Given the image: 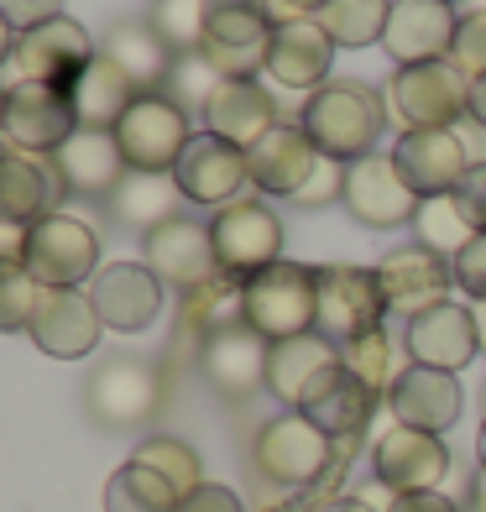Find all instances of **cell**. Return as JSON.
<instances>
[{"label": "cell", "mask_w": 486, "mask_h": 512, "mask_svg": "<svg viewBox=\"0 0 486 512\" xmlns=\"http://www.w3.org/2000/svg\"><path fill=\"white\" fill-rule=\"evenodd\" d=\"M131 460H136V465H152V471L168 481L178 497H194L199 486H204V465H199V455L183 445V439H173V434H152V439H142V445L131 450Z\"/></svg>", "instance_id": "f35d334b"}, {"label": "cell", "mask_w": 486, "mask_h": 512, "mask_svg": "<svg viewBox=\"0 0 486 512\" xmlns=\"http://www.w3.org/2000/svg\"><path fill=\"white\" fill-rule=\"evenodd\" d=\"M272 126H277V100L257 79H225L215 89L210 110H204V131L220 136V142H230V147H241V152L251 142H262Z\"/></svg>", "instance_id": "f546056e"}, {"label": "cell", "mask_w": 486, "mask_h": 512, "mask_svg": "<svg viewBox=\"0 0 486 512\" xmlns=\"http://www.w3.org/2000/svg\"><path fill=\"white\" fill-rule=\"evenodd\" d=\"M142 256H147V267L157 272V283L178 288V293H194V288L210 283V277H220L210 225L183 220V215L168 220V225H157L152 236L142 241Z\"/></svg>", "instance_id": "ac0fdd59"}, {"label": "cell", "mask_w": 486, "mask_h": 512, "mask_svg": "<svg viewBox=\"0 0 486 512\" xmlns=\"http://www.w3.org/2000/svg\"><path fill=\"white\" fill-rule=\"evenodd\" d=\"M178 512H246V507H241V497L230 492V486L204 481L194 497H183V502H178Z\"/></svg>", "instance_id": "c3c4849f"}, {"label": "cell", "mask_w": 486, "mask_h": 512, "mask_svg": "<svg viewBox=\"0 0 486 512\" xmlns=\"http://www.w3.org/2000/svg\"><path fill=\"white\" fill-rule=\"evenodd\" d=\"M173 183L189 204H204V209H225L236 204L241 189H251V173H246V152L220 142L210 131H194L189 147H183L178 168H173Z\"/></svg>", "instance_id": "2e32d148"}, {"label": "cell", "mask_w": 486, "mask_h": 512, "mask_svg": "<svg viewBox=\"0 0 486 512\" xmlns=\"http://www.w3.org/2000/svg\"><path fill=\"white\" fill-rule=\"evenodd\" d=\"M319 147L309 142L304 126H288L277 121L262 142L246 147V173H251V189H262L267 199H298V189L309 183V173L319 168Z\"/></svg>", "instance_id": "7402d4cb"}, {"label": "cell", "mask_w": 486, "mask_h": 512, "mask_svg": "<svg viewBox=\"0 0 486 512\" xmlns=\"http://www.w3.org/2000/svg\"><path fill=\"white\" fill-rule=\"evenodd\" d=\"M455 199L466 204V215L476 220V230H486V162H471V173L460 178Z\"/></svg>", "instance_id": "681fc988"}, {"label": "cell", "mask_w": 486, "mask_h": 512, "mask_svg": "<svg viewBox=\"0 0 486 512\" xmlns=\"http://www.w3.org/2000/svg\"><path fill=\"white\" fill-rule=\"evenodd\" d=\"M335 361H340V345H330L319 330L293 335V340H277L272 356H267V392H272L277 403L298 408V403H304V392H309Z\"/></svg>", "instance_id": "4dcf8cb0"}, {"label": "cell", "mask_w": 486, "mask_h": 512, "mask_svg": "<svg viewBox=\"0 0 486 512\" xmlns=\"http://www.w3.org/2000/svg\"><path fill=\"white\" fill-rule=\"evenodd\" d=\"M319 319V277L304 262H272L246 283V324L262 340H293L309 335Z\"/></svg>", "instance_id": "277c9868"}, {"label": "cell", "mask_w": 486, "mask_h": 512, "mask_svg": "<svg viewBox=\"0 0 486 512\" xmlns=\"http://www.w3.org/2000/svg\"><path fill=\"white\" fill-rule=\"evenodd\" d=\"M481 403H486V398H481Z\"/></svg>", "instance_id": "6125c7cd"}, {"label": "cell", "mask_w": 486, "mask_h": 512, "mask_svg": "<svg viewBox=\"0 0 486 512\" xmlns=\"http://www.w3.org/2000/svg\"><path fill=\"white\" fill-rule=\"evenodd\" d=\"M372 471H377V486L392 492V497L439 492V481L450 476V445L439 434L392 424V429L377 434V445H372Z\"/></svg>", "instance_id": "4fadbf2b"}, {"label": "cell", "mask_w": 486, "mask_h": 512, "mask_svg": "<svg viewBox=\"0 0 486 512\" xmlns=\"http://www.w3.org/2000/svg\"><path fill=\"white\" fill-rule=\"evenodd\" d=\"M298 126L309 131V142L324 157H340V162H356L366 152H377L382 142V126H387V100L377 95L372 84H356V79H335L314 89L298 110Z\"/></svg>", "instance_id": "6da1fadb"}, {"label": "cell", "mask_w": 486, "mask_h": 512, "mask_svg": "<svg viewBox=\"0 0 486 512\" xmlns=\"http://www.w3.org/2000/svg\"><path fill=\"white\" fill-rule=\"evenodd\" d=\"M314 277H319V319H314V330L330 345H351L361 335L382 330L387 298H382V283H377V267L330 262V267H314Z\"/></svg>", "instance_id": "8992f818"}, {"label": "cell", "mask_w": 486, "mask_h": 512, "mask_svg": "<svg viewBox=\"0 0 486 512\" xmlns=\"http://www.w3.org/2000/svg\"><path fill=\"white\" fill-rule=\"evenodd\" d=\"M345 194V162L340 157H319V168L309 173V183L298 189V209H324V204H335Z\"/></svg>", "instance_id": "f6af8a7d"}, {"label": "cell", "mask_w": 486, "mask_h": 512, "mask_svg": "<svg viewBox=\"0 0 486 512\" xmlns=\"http://www.w3.org/2000/svg\"><path fill=\"white\" fill-rule=\"evenodd\" d=\"M377 392L356 382L351 371H345V361H335L324 377L304 392V403H298L293 413H304L309 424H319L324 434L335 439V445H361L366 439V424H372V413H377Z\"/></svg>", "instance_id": "44dd1931"}, {"label": "cell", "mask_w": 486, "mask_h": 512, "mask_svg": "<svg viewBox=\"0 0 486 512\" xmlns=\"http://www.w3.org/2000/svg\"><path fill=\"white\" fill-rule=\"evenodd\" d=\"M0 16L16 27V37L21 32H32V27H42V21H58L63 16V0H0Z\"/></svg>", "instance_id": "7dc6e473"}, {"label": "cell", "mask_w": 486, "mask_h": 512, "mask_svg": "<svg viewBox=\"0 0 486 512\" xmlns=\"http://www.w3.org/2000/svg\"><path fill=\"white\" fill-rule=\"evenodd\" d=\"M0 136H6V84H0Z\"/></svg>", "instance_id": "91938a15"}, {"label": "cell", "mask_w": 486, "mask_h": 512, "mask_svg": "<svg viewBox=\"0 0 486 512\" xmlns=\"http://www.w3.org/2000/svg\"><path fill=\"white\" fill-rule=\"evenodd\" d=\"M63 178L53 173L48 157L37 152H16V147H0V220L11 225H37L58 215V199H63Z\"/></svg>", "instance_id": "484cf974"}, {"label": "cell", "mask_w": 486, "mask_h": 512, "mask_svg": "<svg viewBox=\"0 0 486 512\" xmlns=\"http://www.w3.org/2000/svg\"><path fill=\"white\" fill-rule=\"evenodd\" d=\"M445 6H460V0H445Z\"/></svg>", "instance_id": "94428289"}, {"label": "cell", "mask_w": 486, "mask_h": 512, "mask_svg": "<svg viewBox=\"0 0 486 512\" xmlns=\"http://www.w3.org/2000/svg\"><path fill=\"white\" fill-rule=\"evenodd\" d=\"M178 502L183 497L173 486L152 465H136V460H126L105 486V512H178Z\"/></svg>", "instance_id": "74e56055"}, {"label": "cell", "mask_w": 486, "mask_h": 512, "mask_svg": "<svg viewBox=\"0 0 486 512\" xmlns=\"http://www.w3.org/2000/svg\"><path fill=\"white\" fill-rule=\"evenodd\" d=\"M48 162H53V173L63 178L68 194H89V199H100V194L110 199V189L131 173L115 131H74Z\"/></svg>", "instance_id": "f1b7e54d"}, {"label": "cell", "mask_w": 486, "mask_h": 512, "mask_svg": "<svg viewBox=\"0 0 486 512\" xmlns=\"http://www.w3.org/2000/svg\"><path fill=\"white\" fill-rule=\"evenodd\" d=\"M272 27L262 0H210V21H204L199 53L220 68V79H257L267 68Z\"/></svg>", "instance_id": "52a82bcc"}, {"label": "cell", "mask_w": 486, "mask_h": 512, "mask_svg": "<svg viewBox=\"0 0 486 512\" xmlns=\"http://www.w3.org/2000/svg\"><path fill=\"white\" fill-rule=\"evenodd\" d=\"M79 131V115L68 89L53 84H6V142L16 152L53 157Z\"/></svg>", "instance_id": "9a60e30c"}, {"label": "cell", "mask_w": 486, "mask_h": 512, "mask_svg": "<svg viewBox=\"0 0 486 512\" xmlns=\"http://www.w3.org/2000/svg\"><path fill=\"white\" fill-rule=\"evenodd\" d=\"M387 11H392V0H330L314 21L335 48H372L387 32Z\"/></svg>", "instance_id": "8d00e7d4"}, {"label": "cell", "mask_w": 486, "mask_h": 512, "mask_svg": "<svg viewBox=\"0 0 486 512\" xmlns=\"http://www.w3.org/2000/svg\"><path fill=\"white\" fill-rule=\"evenodd\" d=\"M413 230H419V246L439 251L445 262H455L460 251H466L481 230L476 220L466 215V204H460L455 194H439V199H424L419 204V215H413Z\"/></svg>", "instance_id": "d590c367"}, {"label": "cell", "mask_w": 486, "mask_h": 512, "mask_svg": "<svg viewBox=\"0 0 486 512\" xmlns=\"http://www.w3.org/2000/svg\"><path fill=\"white\" fill-rule=\"evenodd\" d=\"M382 512H460L445 492H408V497H392Z\"/></svg>", "instance_id": "816d5d0a"}, {"label": "cell", "mask_w": 486, "mask_h": 512, "mask_svg": "<svg viewBox=\"0 0 486 512\" xmlns=\"http://www.w3.org/2000/svg\"><path fill=\"white\" fill-rule=\"evenodd\" d=\"M471 121L486 131V79H471Z\"/></svg>", "instance_id": "db71d44e"}, {"label": "cell", "mask_w": 486, "mask_h": 512, "mask_svg": "<svg viewBox=\"0 0 486 512\" xmlns=\"http://www.w3.org/2000/svg\"><path fill=\"white\" fill-rule=\"evenodd\" d=\"M136 95H142V89H136L105 53L89 63L74 84H68V100H74L79 131H115V126H121V115L136 105Z\"/></svg>", "instance_id": "1f68e13d"}, {"label": "cell", "mask_w": 486, "mask_h": 512, "mask_svg": "<svg viewBox=\"0 0 486 512\" xmlns=\"http://www.w3.org/2000/svg\"><path fill=\"white\" fill-rule=\"evenodd\" d=\"M220 84H225V79H220V68H215L210 58H204V53H178L157 95H168L183 115H204Z\"/></svg>", "instance_id": "ab89813d"}, {"label": "cell", "mask_w": 486, "mask_h": 512, "mask_svg": "<svg viewBox=\"0 0 486 512\" xmlns=\"http://www.w3.org/2000/svg\"><path fill=\"white\" fill-rule=\"evenodd\" d=\"M267 356H272V340H262L241 319V324H225V330H215L210 340H204L199 371H204V382H210L220 398L241 403L257 387H267Z\"/></svg>", "instance_id": "ffe728a7"}, {"label": "cell", "mask_w": 486, "mask_h": 512, "mask_svg": "<svg viewBox=\"0 0 486 512\" xmlns=\"http://www.w3.org/2000/svg\"><path fill=\"white\" fill-rule=\"evenodd\" d=\"M210 241H215L220 277H230V283H251L272 262H283V220H277L267 199H236L215 209Z\"/></svg>", "instance_id": "5b68a950"}, {"label": "cell", "mask_w": 486, "mask_h": 512, "mask_svg": "<svg viewBox=\"0 0 486 512\" xmlns=\"http://www.w3.org/2000/svg\"><path fill=\"white\" fill-rule=\"evenodd\" d=\"M27 267V225L0 220V272H21Z\"/></svg>", "instance_id": "f907efd6"}, {"label": "cell", "mask_w": 486, "mask_h": 512, "mask_svg": "<svg viewBox=\"0 0 486 512\" xmlns=\"http://www.w3.org/2000/svg\"><path fill=\"white\" fill-rule=\"evenodd\" d=\"M340 204L351 209V220L366 225V230H398V225H413L424 199L413 194V183L403 178L398 162H392V152H366L356 162H345Z\"/></svg>", "instance_id": "9c48e42d"}, {"label": "cell", "mask_w": 486, "mask_h": 512, "mask_svg": "<svg viewBox=\"0 0 486 512\" xmlns=\"http://www.w3.org/2000/svg\"><path fill=\"white\" fill-rule=\"evenodd\" d=\"M330 63H335V42L324 37L314 16L304 21H277L272 27V48H267V74L283 89H324L330 84Z\"/></svg>", "instance_id": "4316f807"}, {"label": "cell", "mask_w": 486, "mask_h": 512, "mask_svg": "<svg viewBox=\"0 0 486 512\" xmlns=\"http://www.w3.org/2000/svg\"><path fill=\"white\" fill-rule=\"evenodd\" d=\"M95 37H89L79 21H42V27L21 32L16 48H11V84H53L68 89L89 63H95Z\"/></svg>", "instance_id": "30bf717a"}, {"label": "cell", "mask_w": 486, "mask_h": 512, "mask_svg": "<svg viewBox=\"0 0 486 512\" xmlns=\"http://www.w3.org/2000/svg\"><path fill=\"white\" fill-rule=\"evenodd\" d=\"M382 100L403 131H455L460 115H471V79L450 58L403 63V68H392Z\"/></svg>", "instance_id": "7a4b0ae2"}, {"label": "cell", "mask_w": 486, "mask_h": 512, "mask_svg": "<svg viewBox=\"0 0 486 512\" xmlns=\"http://www.w3.org/2000/svg\"><path fill=\"white\" fill-rule=\"evenodd\" d=\"M89 298L105 319V330H121V335H136L162 314V283L147 262H110L95 272L89 283Z\"/></svg>", "instance_id": "cb8c5ba5"}, {"label": "cell", "mask_w": 486, "mask_h": 512, "mask_svg": "<svg viewBox=\"0 0 486 512\" xmlns=\"http://www.w3.org/2000/svg\"><path fill=\"white\" fill-rule=\"evenodd\" d=\"M251 465H257V476L272 481V486L309 492V486H319L340 460H335V439L319 424H309L304 413L288 408V413L267 418L257 429V439H251Z\"/></svg>", "instance_id": "3957f363"}, {"label": "cell", "mask_w": 486, "mask_h": 512, "mask_svg": "<svg viewBox=\"0 0 486 512\" xmlns=\"http://www.w3.org/2000/svg\"><path fill=\"white\" fill-rule=\"evenodd\" d=\"M162 403V382L147 361L136 356H105L84 377V408L105 429H136L147 424Z\"/></svg>", "instance_id": "8fae6325"}, {"label": "cell", "mask_w": 486, "mask_h": 512, "mask_svg": "<svg viewBox=\"0 0 486 512\" xmlns=\"http://www.w3.org/2000/svg\"><path fill=\"white\" fill-rule=\"evenodd\" d=\"M27 272L42 288H84L100 272V230L79 215H48L27 230Z\"/></svg>", "instance_id": "ba28073f"}, {"label": "cell", "mask_w": 486, "mask_h": 512, "mask_svg": "<svg viewBox=\"0 0 486 512\" xmlns=\"http://www.w3.org/2000/svg\"><path fill=\"white\" fill-rule=\"evenodd\" d=\"M387 413L392 424H408V429H424V434H445L455 418H460V382L455 371H434L408 361L398 371V382L387 387Z\"/></svg>", "instance_id": "603a6c76"}, {"label": "cell", "mask_w": 486, "mask_h": 512, "mask_svg": "<svg viewBox=\"0 0 486 512\" xmlns=\"http://www.w3.org/2000/svg\"><path fill=\"white\" fill-rule=\"evenodd\" d=\"M272 21H304V16H319L330 0H262Z\"/></svg>", "instance_id": "f5cc1de1"}, {"label": "cell", "mask_w": 486, "mask_h": 512, "mask_svg": "<svg viewBox=\"0 0 486 512\" xmlns=\"http://www.w3.org/2000/svg\"><path fill=\"white\" fill-rule=\"evenodd\" d=\"M408 356L419 366H434V371H466L481 351V335H476V314L460 309V304H439L419 319H408Z\"/></svg>", "instance_id": "83f0119b"}, {"label": "cell", "mask_w": 486, "mask_h": 512, "mask_svg": "<svg viewBox=\"0 0 486 512\" xmlns=\"http://www.w3.org/2000/svg\"><path fill=\"white\" fill-rule=\"evenodd\" d=\"M392 162L403 168V178L413 183V194H419V199L455 194L460 178L471 173L466 142H460L455 131H403L398 147H392Z\"/></svg>", "instance_id": "d4e9b609"}, {"label": "cell", "mask_w": 486, "mask_h": 512, "mask_svg": "<svg viewBox=\"0 0 486 512\" xmlns=\"http://www.w3.org/2000/svg\"><path fill=\"white\" fill-rule=\"evenodd\" d=\"M319 512H382V507H372L366 497H335L330 507H319Z\"/></svg>", "instance_id": "11a10c76"}, {"label": "cell", "mask_w": 486, "mask_h": 512, "mask_svg": "<svg viewBox=\"0 0 486 512\" xmlns=\"http://www.w3.org/2000/svg\"><path fill=\"white\" fill-rule=\"evenodd\" d=\"M11 48H16V27L0 16V63H11Z\"/></svg>", "instance_id": "9f6ffc18"}, {"label": "cell", "mask_w": 486, "mask_h": 512, "mask_svg": "<svg viewBox=\"0 0 486 512\" xmlns=\"http://www.w3.org/2000/svg\"><path fill=\"white\" fill-rule=\"evenodd\" d=\"M37 298H42V283L27 267H21V272H0V335L32 330Z\"/></svg>", "instance_id": "7bdbcfd3"}, {"label": "cell", "mask_w": 486, "mask_h": 512, "mask_svg": "<svg viewBox=\"0 0 486 512\" xmlns=\"http://www.w3.org/2000/svg\"><path fill=\"white\" fill-rule=\"evenodd\" d=\"M246 319V283H230V277H210L204 288L194 293H178V345H194L204 351V340L225 324H241Z\"/></svg>", "instance_id": "e575fe53"}, {"label": "cell", "mask_w": 486, "mask_h": 512, "mask_svg": "<svg viewBox=\"0 0 486 512\" xmlns=\"http://www.w3.org/2000/svg\"><path fill=\"white\" fill-rule=\"evenodd\" d=\"M471 314H476V335H481V351H486V304H471Z\"/></svg>", "instance_id": "6f0895ef"}, {"label": "cell", "mask_w": 486, "mask_h": 512, "mask_svg": "<svg viewBox=\"0 0 486 512\" xmlns=\"http://www.w3.org/2000/svg\"><path fill=\"white\" fill-rule=\"evenodd\" d=\"M189 136H194L189 115L168 95H136V105L115 126V142H121V157L131 173H173Z\"/></svg>", "instance_id": "7c38bea8"}, {"label": "cell", "mask_w": 486, "mask_h": 512, "mask_svg": "<svg viewBox=\"0 0 486 512\" xmlns=\"http://www.w3.org/2000/svg\"><path fill=\"white\" fill-rule=\"evenodd\" d=\"M377 283L387 298V314H408L419 319L439 304H450V288H455V262H445L439 251L429 246H392L382 262H377Z\"/></svg>", "instance_id": "5bb4252c"}, {"label": "cell", "mask_w": 486, "mask_h": 512, "mask_svg": "<svg viewBox=\"0 0 486 512\" xmlns=\"http://www.w3.org/2000/svg\"><path fill=\"white\" fill-rule=\"evenodd\" d=\"M340 361L345 371H351L356 382H366L377 392V398H387V387L398 382V366H392V340L387 330H372V335H361L351 345H340Z\"/></svg>", "instance_id": "b9f144b4"}, {"label": "cell", "mask_w": 486, "mask_h": 512, "mask_svg": "<svg viewBox=\"0 0 486 512\" xmlns=\"http://www.w3.org/2000/svg\"><path fill=\"white\" fill-rule=\"evenodd\" d=\"M455 288L471 298V304H486V230L455 256Z\"/></svg>", "instance_id": "bcb514c9"}, {"label": "cell", "mask_w": 486, "mask_h": 512, "mask_svg": "<svg viewBox=\"0 0 486 512\" xmlns=\"http://www.w3.org/2000/svg\"><path fill=\"white\" fill-rule=\"evenodd\" d=\"M476 455H481V471H486V424H481V434H476Z\"/></svg>", "instance_id": "680465c9"}, {"label": "cell", "mask_w": 486, "mask_h": 512, "mask_svg": "<svg viewBox=\"0 0 486 512\" xmlns=\"http://www.w3.org/2000/svg\"><path fill=\"white\" fill-rule=\"evenodd\" d=\"M152 32L168 42L173 53H199L204 21H210V0H152Z\"/></svg>", "instance_id": "60d3db41"}, {"label": "cell", "mask_w": 486, "mask_h": 512, "mask_svg": "<svg viewBox=\"0 0 486 512\" xmlns=\"http://www.w3.org/2000/svg\"><path fill=\"white\" fill-rule=\"evenodd\" d=\"M450 63H455L466 79H486V6H476V11L460 16V32H455Z\"/></svg>", "instance_id": "ee69618b"}, {"label": "cell", "mask_w": 486, "mask_h": 512, "mask_svg": "<svg viewBox=\"0 0 486 512\" xmlns=\"http://www.w3.org/2000/svg\"><path fill=\"white\" fill-rule=\"evenodd\" d=\"M105 319L95 309V298L84 288H42L37 298V314H32V340L42 356H58V361H79L100 345Z\"/></svg>", "instance_id": "e0dca14e"}, {"label": "cell", "mask_w": 486, "mask_h": 512, "mask_svg": "<svg viewBox=\"0 0 486 512\" xmlns=\"http://www.w3.org/2000/svg\"><path fill=\"white\" fill-rule=\"evenodd\" d=\"M455 32H460V11L445 6V0H392L382 48L398 68L403 63H439V58H450Z\"/></svg>", "instance_id": "d6986e66"}, {"label": "cell", "mask_w": 486, "mask_h": 512, "mask_svg": "<svg viewBox=\"0 0 486 512\" xmlns=\"http://www.w3.org/2000/svg\"><path fill=\"white\" fill-rule=\"evenodd\" d=\"M100 53L121 68V74L142 89V95H157L162 79H168V68H173V48L152 32V21H115V27L105 32L100 42Z\"/></svg>", "instance_id": "d6a6232c"}, {"label": "cell", "mask_w": 486, "mask_h": 512, "mask_svg": "<svg viewBox=\"0 0 486 512\" xmlns=\"http://www.w3.org/2000/svg\"><path fill=\"white\" fill-rule=\"evenodd\" d=\"M178 204H183V194H178L173 173H126V178L110 189V215H115V225L136 230L142 241L152 236L157 225L178 220Z\"/></svg>", "instance_id": "836d02e7"}]
</instances>
